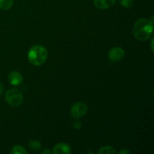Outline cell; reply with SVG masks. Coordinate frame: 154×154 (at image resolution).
<instances>
[{"label":"cell","mask_w":154,"mask_h":154,"mask_svg":"<svg viewBox=\"0 0 154 154\" xmlns=\"http://www.w3.org/2000/svg\"><path fill=\"white\" fill-rule=\"evenodd\" d=\"M153 20L141 18L135 23L132 28L133 35L137 40L144 42L148 40L153 34Z\"/></svg>","instance_id":"1"},{"label":"cell","mask_w":154,"mask_h":154,"mask_svg":"<svg viewBox=\"0 0 154 154\" xmlns=\"http://www.w3.org/2000/svg\"><path fill=\"white\" fill-rule=\"evenodd\" d=\"M48 58V50L42 45H35L28 52V60L33 66H39L45 63Z\"/></svg>","instance_id":"2"},{"label":"cell","mask_w":154,"mask_h":154,"mask_svg":"<svg viewBox=\"0 0 154 154\" xmlns=\"http://www.w3.org/2000/svg\"><path fill=\"white\" fill-rule=\"evenodd\" d=\"M5 99L7 103L12 107H19L23 101L22 93L17 89L8 90L5 95Z\"/></svg>","instance_id":"3"},{"label":"cell","mask_w":154,"mask_h":154,"mask_svg":"<svg viewBox=\"0 0 154 154\" xmlns=\"http://www.w3.org/2000/svg\"><path fill=\"white\" fill-rule=\"evenodd\" d=\"M87 105L83 102H77L71 108V115L75 118H79L85 115L87 112Z\"/></svg>","instance_id":"4"},{"label":"cell","mask_w":154,"mask_h":154,"mask_svg":"<svg viewBox=\"0 0 154 154\" xmlns=\"http://www.w3.org/2000/svg\"><path fill=\"white\" fill-rule=\"evenodd\" d=\"M125 55V52L121 48L115 47L110 50L108 53V58L112 62H119L123 58Z\"/></svg>","instance_id":"5"},{"label":"cell","mask_w":154,"mask_h":154,"mask_svg":"<svg viewBox=\"0 0 154 154\" xmlns=\"http://www.w3.org/2000/svg\"><path fill=\"white\" fill-rule=\"evenodd\" d=\"M115 2L116 0H93L94 5L101 10H105L112 7Z\"/></svg>","instance_id":"6"},{"label":"cell","mask_w":154,"mask_h":154,"mask_svg":"<svg viewBox=\"0 0 154 154\" xmlns=\"http://www.w3.org/2000/svg\"><path fill=\"white\" fill-rule=\"evenodd\" d=\"M71 152H72L71 147L67 144H65V143H59V144H56L54 147V149H53V153L54 154H69L71 153Z\"/></svg>","instance_id":"7"},{"label":"cell","mask_w":154,"mask_h":154,"mask_svg":"<svg viewBox=\"0 0 154 154\" xmlns=\"http://www.w3.org/2000/svg\"><path fill=\"white\" fill-rule=\"evenodd\" d=\"M8 81L12 85L18 86L22 83L23 77L20 73L14 71L8 75Z\"/></svg>","instance_id":"8"},{"label":"cell","mask_w":154,"mask_h":154,"mask_svg":"<svg viewBox=\"0 0 154 154\" xmlns=\"http://www.w3.org/2000/svg\"><path fill=\"white\" fill-rule=\"evenodd\" d=\"M117 153L114 148L111 146H105V147H102L99 149L98 150V153L99 154H114Z\"/></svg>","instance_id":"9"},{"label":"cell","mask_w":154,"mask_h":154,"mask_svg":"<svg viewBox=\"0 0 154 154\" xmlns=\"http://www.w3.org/2000/svg\"><path fill=\"white\" fill-rule=\"evenodd\" d=\"M13 5V0H0V8L2 10H8Z\"/></svg>","instance_id":"10"},{"label":"cell","mask_w":154,"mask_h":154,"mask_svg":"<svg viewBox=\"0 0 154 154\" xmlns=\"http://www.w3.org/2000/svg\"><path fill=\"white\" fill-rule=\"evenodd\" d=\"M10 153L11 154H26L27 151L21 146L16 145L12 147Z\"/></svg>","instance_id":"11"},{"label":"cell","mask_w":154,"mask_h":154,"mask_svg":"<svg viewBox=\"0 0 154 154\" xmlns=\"http://www.w3.org/2000/svg\"><path fill=\"white\" fill-rule=\"evenodd\" d=\"M28 146L31 150H38L39 149L42 147V144H41L40 141H35V140H32L29 142L28 143Z\"/></svg>","instance_id":"12"},{"label":"cell","mask_w":154,"mask_h":154,"mask_svg":"<svg viewBox=\"0 0 154 154\" xmlns=\"http://www.w3.org/2000/svg\"><path fill=\"white\" fill-rule=\"evenodd\" d=\"M120 5L123 7L129 8L133 5V0H120Z\"/></svg>","instance_id":"13"},{"label":"cell","mask_w":154,"mask_h":154,"mask_svg":"<svg viewBox=\"0 0 154 154\" xmlns=\"http://www.w3.org/2000/svg\"><path fill=\"white\" fill-rule=\"evenodd\" d=\"M73 127L76 129H80L81 127V124L79 121L74 122L73 123Z\"/></svg>","instance_id":"14"},{"label":"cell","mask_w":154,"mask_h":154,"mask_svg":"<svg viewBox=\"0 0 154 154\" xmlns=\"http://www.w3.org/2000/svg\"><path fill=\"white\" fill-rule=\"evenodd\" d=\"M130 153H131V151L129 150H122L120 151V153H121V154H129Z\"/></svg>","instance_id":"15"},{"label":"cell","mask_w":154,"mask_h":154,"mask_svg":"<svg viewBox=\"0 0 154 154\" xmlns=\"http://www.w3.org/2000/svg\"><path fill=\"white\" fill-rule=\"evenodd\" d=\"M3 91H4V86L2 83H0V95L2 94Z\"/></svg>","instance_id":"16"},{"label":"cell","mask_w":154,"mask_h":154,"mask_svg":"<svg viewBox=\"0 0 154 154\" xmlns=\"http://www.w3.org/2000/svg\"><path fill=\"white\" fill-rule=\"evenodd\" d=\"M42 153H51V150H43V151L42 152Z\"/></svg>","instance_id":"17"},{"label":"cell","mask_w":154,"mask_h":154,"mask_svg":"<svg viewBox=\"0 0 154 154\" xmlns=\"http://www.w3.org/2000/svg\"><path fill=\"white\" fill-rule=\"evenodd\" d=\"M153 38H152V40H151V45H150V47H151V51H153Z\"/></svg>","instance_id":"18"}]
</instances>
